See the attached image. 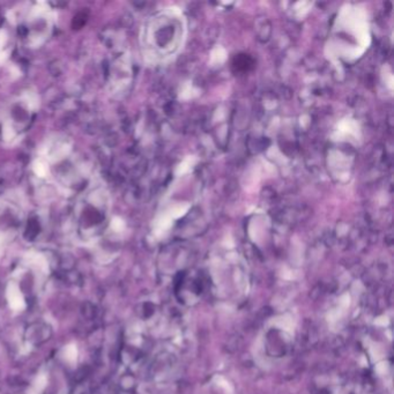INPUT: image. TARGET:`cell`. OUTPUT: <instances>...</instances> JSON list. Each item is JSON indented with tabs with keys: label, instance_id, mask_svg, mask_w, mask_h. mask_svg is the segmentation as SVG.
<instances>
[{
	"label": "cell",
	"instance_id": "cell-3",
	"mask_svg": "<svg viewBox=\"0 0 394 394\" xmlns=\"http://www.w3.org/2000/svg\"><path fill=\"white\" fill-rule=\"evenodd\" d=\"M45 385H47V378H45V376H40L39 378L36 379L35 384H34L35 391L36 392H41L45 387Z\"/></svg>",
	"mask_w": 394,
	"mask_h": 394
},
{
	"label": "cell",
	"instance_id": "cell-2",
	"mask_svg": "<svg viewBox=\"0 0 394 394\" xmlns=\"http://www.w3.org/2000/svg\"><path fill=\"white\" fill-rule=\"evenodd\" d=\"M61 356L67 363H76L78 359V348L76 345H68L66 346L63 351H61Z\"/></svg>",
	"mask_w": 394,
	"mask_h": 394
},
{
	"label": "cell",
	"instance_id": "cell-1",
	"mask_svg": "<svg viewBox=\"0 0 394 394\" xmlns=\"http://www.w3.org/2000/svg\"><path fill=\"white\" fill-rule=\"evenodd\" d=\"M6 297L8 301V305H10L12 310L18 311L19 312V311L26 309V301H24L21 290H20L19 285L14 283V282L8 283L6 289Z\"/></svg>",
	"mask_w": 394,
	"mask_h": 394
}]
</instances>
